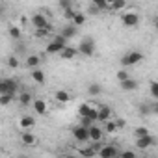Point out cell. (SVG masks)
<instances>
[{"mask_svg":"<svg viewBox=\"0 0 158 158\" xmlns=\"http://www.w3.org/2000/svg\"><path fill=\"white\" fill-rule=\"evenodd\" d=\"M95 48H97L95 41H93L91 37H84V39L80 41V47H78L76 50L80 52L82 56H86V58H91V56H95Z\"/></svg>","mask_w":158,"mask_h":158,"instance_id":"6da1fadb","label":"cell"},{"mask_svg":"<svg viewBox=\"0 0 158 158\" xmlns=\"http://www.w3.org/2000/svg\"><path fill=\"white\" fill-rule=\"evenodd\" d=\"M141 60H143V54L139 50H132V52H127L121 58V65L123 67H132V65H138Z\"/></svg>","mask_w":158,"mask_h":158,"instance_id":"7a4b0ae2","label":"cell"},{"mask_svg":"<svg viewBox=\"0 0 158 158\" xmlns=\"http://www.w3.org/2000/svg\"><path fill=\"white\" fill-rule=\"evenodd\" d=\"M17 89H19V82L15 80V78H0V93L15 95Z\"/></svg>","mask_w":158,"mask_h":158,"instance_id":"3957f363","label":"cell"},{"mask_svg":"<svg viewBox=\"0 0 158 158\" xmlns=\"http://www.w3.org/2000/svg\"><path fill=\"white\" fill-rule=\"evenodd\" d=\"M78 114H80V117H89L97 123V106L89 104V102H84L80 104V108H78Z\"/></svg>","mask_w":158,"mask_h":158,"instance_id":"277c9868","label":"cell"},{"mask_svg":"<svg viewBox=\"0 0 158 158\" xmlns=\"http://www.w3.org/2000/svg\"><path fill=\"white\" fill-rule=\"evenodd\" d=\"M73 138H74L76 141H80V143L89 141V132H88V127H84V125H76V127L73 128Z\"/></svg>","mask_w":158,"mask_h":158,"instance_id":"5b68a950","label":"cell"},{"mask_svg":"<svg viewBox=\"0 0 158 158\" xmlns=\"http://www.w3.org/2000/svg\"><path fill=\"white\" fill-rule=\"evenodd\" d=\"M154 143H156V138L151 136V134H145V136L136 138V147H138V149H149V147H152Z\"/></svg>","mask_w":158,"mask_h":158,"instance_id":"8992f818","label":"cell"},{"mask_svg":"<svg viewBox=\"0 0 158 158\" xmlns=\"http://www.w3.org/2000/svg\"><path fill=\"white\" fill-rule=\"evenodd\" d=\"M97 156H101V158H115V156H119V151L114 145H104V147L97 149Z\"/></svg>","mask_w":158,"mask_h":158,"instance_id":"52a82bcc","label":"cell"},{"mask_svg":"<svg viewBox=\"0 0 158 158\" xmlns=\"http://www.w3.org/2000/svg\"><path fill=\"white\" fill-rule=\"evenodd\" d=\"M121 23H123V26H127V28H136V26L139 24V17H138L136 13L128 11V13H125V15L121 17Z\"/></svg>","mask_w":158,"mask_h":158,"instance_id":"ba28073f","label":"cell"},{"mask_svg":"<svg viewBox=\"0 0 158 158\" xmlns=\"http://www.w3.org/2000/svg\"><path fill=\"white\" fill-rule=\"evenodd\" d=\"M30 23H32V26H34V28H47V26H50L48 19H47L43 13H35V15L30 19Z\"/></svg>","mask_w":158,"mask_h":158,"instance_id":"9c48e42d","label":"cell"},{"mask_svg":"<svg viewBox=\"0 0 158 158\" xmlns=\"http://www.w3.org/2000/svg\"><path fill=\"white\" fill-rule=\"evenodd\" d=\"M88 132H89V141H97V143H101L102 134H104V130H102V128H99V127L93 123L91 127H88Z\"/></svg>","mask_w":158,"mask_h":158,"instance_id":"30bf717a","label":"cell"},{"mask_svg":"<svg viewBox=\"0 0 158 158\" xmlns=\"http://www.w3.org/2000/svg\"><path fill=\"white\" fill-rule=\"evenodd\" d=\"M112 117V108L110 106H99L97 108V121L99 123H104Z\"/></svg>","mask_w":158,"mask_h":158,"instance_id":"8fae6325","label":"cell"},{"mask_svg":"<svg viewBox=\"0 0 158 158\" xmlns=\"http://www.w3.org/2000/svg\"><path fill=\"white\" fill-rule=\"evenodd\" d=\"M119 86H121L123 91H134V89H138V82L134 80V78H130V76L125 78V80H121Z\"/></svg>","mask_w":158,"mask_h":158,"instance_id":"7c38bea8","label":"cell"},{"mask_svg":"<svg viewBox=\"0 0 158 158\" xmlns=\"http://www.w3.org/2000/svg\"><path fill=\"white\" fill-rule=\"evenodd\" d=\"M76 54H78V50H76L74 47H67V45H65V47L61 48V52H60V58H61V60H73Z\"/></svg>","mask_w":158,"mask_h":158,"instance_id":"4fadbf2b","label":"cell"},{"mask_svg":"<svg viewBox=\"0 0 158 158\" xmlns=\"http://www.w3.org/2000/svg\"><path fill=\"white\" fill-rule=\"evenodd\" d=\"M32 80L35 82V84H45V73H43V69H39V67H34L32 69Z\"/></svg>","mask_w":158,"mask_h":158,"instance_id":"5bb4252c","label":"cell"},{"mask_svg":"<svg viewBox=\"0 0 158 158\" xmlns=\"http://www.w3.org/2000/svg\"><path fill=\"white\" fill-rule=\"evenodd\" d=\"M54 99H56L60 104H67V102L71 101V93L65 91V89H58V91L54 93Z\"/></svg>","mask_w":158,"mask_h":158,"instance_id":"9a60e30c","label":"cell"},{"mask_svg":"<svg viewBox=\"0 0 158 158\" xmlns=\"http://www.w3.org/2000/svg\"><path fill=\"white\" fill-rule=\"evenodd\" d=\"M32 104H34V110L39 114V115H47V102L43 101V99H35V101H32Z\"/></svg>","mask_w":158,"mask_h":158,"instance_id":"2e32d148","label":"cell"},{"mask_svg":"<svg viewBox=\"0 0 158 158\" xmlns=\"http://www.w3.org/2000/svg\"><path fill=\"white\" fill-rule=\"evenodd\" d=\"M63 47H65V45H61V43H58V41L52 39V41L47 45V54H60Z\"/></svg>","mask_w":158,"mask_h":158,"instance_id":"e0dca14e","label":"cell"},{"mask_svg":"<svg viewBox=\"0 0 158 158\" xmlns=\"http://www.w3.org/2000/svg\"><path fill=\"white\" fill-rule=\"evenodd\" d=\"M76 32H78V30H76V26H74L73 23H69V24L61 30V35H63L65 39H71V37H74V35H76Z\"/></svg>","mask_w":158,"mask_h":158,"instance_id":"ac0fdd59","label":"cell"},{"mask_svg":"<svg viewBox=\"0 0 158 158\" xmlns=\"http://www.w3.org/2000/svg\"><path fill=\"white\" fill-rule=\"evenodd\" d=\"M39 65H41V58H39V54H30V56L26 58V67H28V69L39 67Z\"/></svg>","mask_w":158,"mask_h":158,"instance_id":"d6986e66","label":"cell"},{"mask_svg":"<svg viewBox=\"0 0 158 158\" xmlns=\"http://www.w3.org/2000/svg\"><path fill=\"white\" fill-rule=\"evenodd\" d=\"M101 145H97V141H93V145L91 147H86V149H82L80 151V154L82 156H86V158H89V156H97V149H99Z\"/></svg>","mask_w":158,"mask_h":158,"instance_id":"ffe728a7","label":"cell"},{"mask_svg":"<svg viewBox=\"0 0 158 158\" xmlns=\"http://www.w3.org/2000/svg\"><path fill=\"white\" fill-rule=\"evenodd\" d=\"M34 125H35V119L32 117V115H24V117H21V128H34Z\"/></svg>","mask_w":158,"mask_h":158,"instance_id":"44dd1931","label":"cell"},{"mask_svg":"<svg viewBox=\"0 0 158 158\" xmlns=\"http://www.w3.org/2000/svg\"><path fill=\"white\" fill-rule=\"evenodd\" d=\"M88 93H89V95H93V97H97V95H101V93H102V86H101V84H97V82H91V84L88 86Z\"/></svg>","mask_w":158,"mask_h":158,"instance_id":"7402d4cb","label":"cell"},{"mask_svg":"<svg viewBox=\"0 0 158 158\" xmlns=\"http://www.w3.org/2000/svg\"><path fill=\"white\" fill-rule=\"evenodd\" d=\"M21 139H23V143L24 145H35V136L34 134H30V132H23V136H21Z\"/></svg>","mask_w":158,"mask_h":158,"instance_id":"603a6c76","label":"cell"},{"mask_svg":"<svg viewBox=\"0 0 158 158\" xmlns=\"http://www.w3.org/2000/svg\"><path fill=\"white\" fill-rule=\"evenodd\" d=\"M104 130H106L108 134H114V132H117L119 128H117V123H115V121L108 119V121H104Z\"/></svg>","mask_w":158,"mask_h":158,"instance_id":"cb8c5ba5","label":"cell"},{"mask_svg":"<svg viewBox=\"0 0 158 158\" xmlns=\"http://www.w3.org/2000/svg\"><path fill=\"white\" fill-rule=\"evenodd\" d=\"M125 6H127L125 0H114V2L108 6V10H110V11H117V10H123Z\"/></svg>","mask_w":158,"mask_h":158,"instance_id":"d4e9b609","label":"cell"},{"mask_svg":"<svg viewBox=\"0 0 158 158\" xmlns=\"http://www.w3.org/2000/svg\"><path fill=\"white\" fill-rule=\"evenodd\" d=\"M71 23H73L74 26H80V24L86 23V15H84V13H74V17L71 19Z\"/></svg>","mask_w":158,"mask_h":158,"instance_id":"484cf974","label":"cell"},{"mask_svg":"<svg viewBox=\"0 0 158 158\" xmlns=\"http://www.w3.org/2000/svg\"><path fill=\"white\" fill-rule=\"evenodd\" d=\"M13 97L15 95H11V93H0V106H8L13 101Z\"/></svg>","mask_w":158,"mask_h":158,"instance_id":"4316f807","label":"cell"},{"mask_svg":"<svg viewBox=\"0 0 158 158\" xmlns=\"http://www.w3.org/2000/svg\"><path fill=\"white\" fill-rule=\"evenodd\" d=\"M52 34V26H47V28H35V37H47Z\"/></svg>","mask_w":158,"mask_h":158,"instance_id":"83f0119b","label":"cell"},{"mask_svg":"<svg viewBox=\"0 0 158 158\" xmlns=\"http://www.w3.org/2000/svg\"><path fill=\"white\" fill-rule=\"evenodd\" d=\"M93 8H97V11H106L108 10V2L106 0H93Z\"/></svg>","mask_w":158,"mask_h":158,"instance_id":"f1b7e54d","label":"cell"},{"mask_svg":"<svg viewBox=\"0 0 158 158\" xmlns=\"http://www.w3.org/2000/svg\"><path fill=\"white\" fill-rule=\"evenodd\" d=\"M32 101H34V97H32L30 93H23V95L19 97V102H21V106H28V104H32Z\"/></svg>","mask_w":158,"mask_h":158,"instance_id":"f546056e","label":"cell"},{"mask_svg":"<svg viewBox=\"0 0 158 158\" xmlns=\"http://www.w3.org/2000/svg\"><path fill=\"white\" fill-rule=\"evenodd\" d=\"M8 34H10L11 39H21V28H19V26H10Z\"/></svg>","mask_w":158,"mask_h":158,"instance_id":"4dcf8cb0","label":"cell"},{"mask_svg":"<svg viewBox=\"0 0 158 158\" xmlns=\"http://www.w3.org/2000/svg\"><path fill=\"white\" fill-rule=\"evenodd\" d=\"M74 13H76V11L73 10V6H71V8H65V10H63V17H65V19H67L69 23H71V19L74 17Z\"/></svg>","mask_w":158,"mask_h":158,"instance_id":"1f68e13d","label":"cell"},{"mask_svg":"<svg viewBox=\"0 0 158 158\" xmlns=\"http://www.w3.org/2000/svg\"><path fill=\"white\" fill-rule=\"evenodd\" d=\"M8 65H10L11 69H17V67H19V60H17L15 56H10V58H8Z\"/></svg>","mask_w":158,"mask_h":158,"instance_id":"d6a6232c","label":"cell"},{"mask_svg":"<svg viewBox=\"0 0 158 158\" xmlns=\"http://www.w3.org/2000/svg\"><path fill=\"white\" fill-rule=\"evenodd\" d=\"M151 95H152V99H158V84L154 80L151 82Z\"/></svg>","mask_w":158,"mask_h":158,"instance_id":"836d02e7","label":"cell"},{"mask_svg":"<svg viewBox=\"0 0 158 158\" xmlns=\"http://www.w3.org/2000/svg\"><path fill=\"white\" fill-rule=\"evenodd\" d=\"M125 78H128V71H127V67L121 69V71H117V80L121 82V80H125Z\"/></svg>","mask_w":158,"mask_h":158,"instance_id":"e575fe53","label":"cell"},{"mask_svg":"<svg viewBox=\"0 0 158 158\" xmlns=\"http://www.w3.org/2000/svg\"><path fill=\"white\" fill-rule=\"evenodd\" d=\"M134 134H136V138H139V136H145V134H149V130H147L145 127H138V128L134 130Z\"/></svg>","mask_w":158,"mask_h":158,"instance_id":"d590c367","label":"cell"},{"mask_svg":"<svg viewBox=\"0 0 158 158\" xmlns=\"http://www.w3.org/2000/svg\"><path fill=\"white\" fill-rule=\"evenodd\" d=\"M123 158H136V152L134 151H125V152H119Z\"/></svg>","mask_w":158,"mask_h":158,"instance_id":"8d00e7d4","label":"cell"},{"mask_svg":"<svg viewBox=\"0 0 158 158\" xmlns=\"http://www.w3.org/2000/svg\"><path fill=\"white\" fill-rule=\"evenodd\" d=\"M139 112H141V115H151V114H152V110H151L149 106H141Z\"/></svg>","mask_w":158,"mask_h":158,"instance_id":"74e56055","label":"cell"},{"mask_svg":"<svg viewBox=\"0 0 158 158\" xmlns=\"http://www.w3.org/2000/svg\"><path fill=\"white\" fill-rule=\"evenodd\" d=\"M60 6L65 10V8H71L73 4H71V0H60Z\"/></svg>","mask_w":158,"mask_h":158,"instance_id":"f35d334b","label":"cell"},{"mask_svg":"<svg viewBox=\"0 0 158 158\" xmlns=\"http://www.w3.org/2000/svg\"><path fill=\"white\" fill-rule=\"evenodd\" d=\"M115 123H117V128H123V127H125V121H123V119H117Z\"/></svg>","mask_w":158,"mask_h":158,"instance_id":"ab89813d","label":"cell"},{"mask_svg":"<svg viewBox=\"0 0 158 158\" xmlns=\"http://www.w3.org/2000/svg\"><path fill=\"white\" fill-rule=\"evenodd\" d=\"M106 2H108V6H110V4H112V2H114V0H106Z\"/></svg>","mask_w":158,"mask_h":158,"instance_id":"60d3db41","label":"cell"}]
</instances>
